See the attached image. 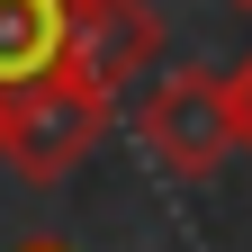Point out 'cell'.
<instances>
[{"label": "cell", "mask_w": 252, "mask_h": 252, "mask_svg": "<svg viewBox=\"0 0 252 252\" xmlns=\"http://www.w3.org/2000/svg\"><path fill=\"white\" fill-rule=\"evenodd\" d=\"M108 117H117V99L90 90L81 72H45L27 90H0V162L27 189H54L108 144Z\"/></svg>", "instance_id": "cell-1"}, {"label": "cell", "mask_w": 252, "mask_h": 252, "mask_svg": "<svg viewBox=\"0 0 252 252\" xmlns=\"http://www.w3.org/2000/svg\"><path fill=\"white\" fill-rule=\"evenodd\" d=\"M135 144H144L171 180H216V171H225V153H243L225 72H207V63L162 72V81L144 90V108H135Z\"/></svg>", "instance_id": "cell-2"}, {"label": "cell", "mask_w": 252, "mask_h": 252, "mask_svg": "<svg viewBox=\"0 0 252 252\" xmlns=\"http://www.w3.org/2000/svg\"><path fill=\"white\" fill-rule=\"evenodd\" d=\"M162 54V9L144 0H72V36H63V72H81L90 90H117L153 72Z\"/></svg>", "instance_id": "cell-3"}, {"label": "cell", "mask_w": 252, "mask_h": 252, "mask_svg": "<svg viewBox=\"0 0 252 252\" xmlns=\"http://www.w3.org/2000/svg\"><path fill=\"white\" fill-rule=\"evenodd\" d=\"M63 36H72V0H0V90L63 72Z\"/></svg>", "instance_id": "cell-4"}, {"label": "cell", "mask_w": 252, "mask_h": 252, "mask_svg": "<svg viewBox=\"0 0 252 252\" xmlns=\"http://www.w3.org/2000/svg\"><path fill=\"white\" fill-rule=\"evenodd\" d=\"M225 90H234V135H243V153H252V54L225 72Z\"/></svg>", "instance_id": "cell-5"}, {"label": "cell", "mask_w": 252, "mask_h": 252, "mask_svg": "<svg viewBox=\"0 0 252 252\" xmlns=\"http://www.w3.org/2000/svg\"><path fill=\"white\" fill-rule=\"evenodd\" d=\"M18 252H72V243H18Z\"/></svg>", "instance_id": "cell-6"}, {"label": "cell", "mask_w": 252, "mask_h": 252, "mask_svg": "<svg viewBox=\"0 0 252 252\" xmlns=\"http://www.w3.org/2000/svg\"><path fill=\"white\" fill-rule=\"evenodd\" d=\"M225 9H243V18H252V0H225Z\"/></svg>", "instance_id": "cell-7"}]
</instances>
